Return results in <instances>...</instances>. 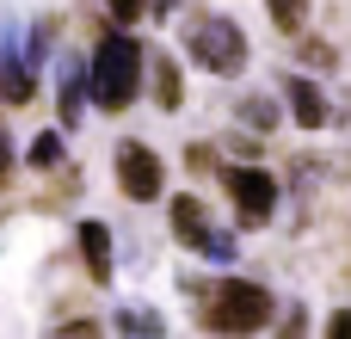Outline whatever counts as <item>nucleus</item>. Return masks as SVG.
Here are the masks:
<instances>
[{
  "mask_svg": "<svg viewBox=\"0 0 351 339\" xmlns=\"http://www.w3.org/2000/svg\"><path fill=\"white\" fill-rule=\"evenodd\" d=\"M148 74H154V105L173 111V105H179V62H173V56H154Z\"/></svg>",
  "mask_w": 351,
  "mask_h": 339,
  "instance_id": "obj_11",
  "label": "nucleus"
},
{
  "mask_svg": "<svg viewBox=\"0 0 351 339\" xmlns=\"http://www.w3.org/2000/svg\"><path fill=\"white\" fill-rule=\"evenodd\" d=\"M93 80H86V62H74V56H62L56 62V93H62V124H80V93H86Z\"/></svg>",
  "mask_w": 351,
  "mask_h": 339,
  "instance_id": "obj_9",
  "label": "nucleus"
},
{
  "mask_svg": "<svg viewBox=\"0 0 351 339\" xmlns=\"http://www.w3.org/2000/svg\"><path fill=\"white\" fill-rule=\"evenodd\" d=\"M265 6H271V25L296 37V31L308 25V6H315V0H265Z\"/></svg>",
  "mask_w": 351,
  "mask_h": 339,
  "instance_id": "obj_12",
  "label": "nucleus"
},
{
  "mask_svg": "<svg viewBox=\"0 0 351 339\" xmlns=\"http://www.w3.org/2000/svg\"><path fill=\"white\" fill-rule=\"evenodd\" d=\"M142 68H148L142 43H136L130 31L105 25V31H99V49H93V68H86L93 105H99V111H130V105L142 99Z\"/></svg>",
  "mask_w": 351,
  "mask_h": 339,
  "instance_id": "obj_1",
  "label": "nucleus"
},
{
  "mask_svg": "<svg viewBox=\"0 0 351 339\" xmlns=\"http://www.w3.org/2000/svg\"><path fill=\"white\" fill-rule=\"evenodd\" d=\"M204 327L210 334H265L271 327V290L247 278H222L204 290Z\"/></svg>",
  "mask_w": 351,
  "mask_h": 339,
  "instance_id": "obj_2",
  "label": "nucleus"
},
{
  "mask_svg": "<svg viewBox=\"0 0 351 339\" xmlns=\"http://www.w3.org/2000/svg\"><path fill=\"white\" fill-rule=\"evenodd\" d=\"M327 334H333V339H351V315H333V321H327Z\"/></svg>",
  "mask_w": 351,
  "mask_h": 339,
  "instance_id": "obj_22",
  "label": "nucleus"
},
{
  "mask_svg": "<svg viewBox=\"0 0 351 339\" xmlns=\"http://www.w3.org/2000/svg\"><path fill=\"white\" fill-rule=\"evenodd\" d=\"M56 334L62 339H86V334H99V321H56Z\"/></svg>",
  "mask_w": 351,
  "mask_h": 339,
  "instance_id": "obj_18",
  "label": "nucleus"
},
{
  "mask_svg": "<svg viewBox=\"0 0 351 339\" xmlns=\"http://www.w3.org/2000/svg\"><path fill=\"white\" fill-rule=\"evenodd\" d=\"M117 185H123V198H136V204L160 198V185H167L160 154H154L148 142H117Z\"/></svg>",
  "mask_w": 351,
  "mask_h": 339,
  "instance_id": "obj_5",
  "label": "nucleus"
},
{
  "mask_svg": "<svg viewBox=\"0 0 351 339\" xmlns=\"http://www.w3.org/2000/svg\"><path fill=\"white\" fill-rule=\"evenodd\" d=\"M284 105H290V117H296L302 130H321V124H333V111H327V93H321L315 80H302V74H290V80H284Z\"/></svg>",
  "mask_w": 351,
  "mask_h": 339,
  "instance_id": "obj_8",
  "label": "nucleus"
},
{
  "mask_svg": "<svg viewBox=\"0 0 351 339\" xmlns=\"http://www.w3.org/2000/svg\"><path fill=\"white\" fill-rule=\"evenodd\" d=\"M302 62H315V68H333V49H327V43H302Z\"/></svg>",
  "mask_w": 351,
  "mask_h": 339,
  "instance_id": "obj_19",
  "label": "nucleus"
},
{
  "mask_svg": "<svg viewBox=\"0 0 351 339\" xmlns=\"http://www.w3.org/2000/svg\"><path fill=\"white\" fill-rule=\"evenodd\" d=\"M185 167H191V173H210V167H216V148L191 142V148H185Z\"/></svg>",
  "mask_w": 351,
  "mask_h": 339,
  "instance_id": "obj_17",
  "label": "nucleus"
},
{
  "mask_svg": "<svg viewBox=\"0 0 351 339\" xmlns=\"http://www.w3.org/2000/svg\"><path fill=\"white\" fill-rule=\"evenodd\" d=\"M228 198H234L247 229H265L271 210H278V179L265 167H228Z\"/></svg>",
  "mask_w": 351,
  "mask_h": 339,
  "instance_id": "obj_4",
  "label": "nucleus"
},
{
  "mask_svg": "<svg viewBox=\"0 0 351 339\" xmlns=\"http://www.w3.org/2000/svg\"><path fill=\"white\" fill-rule=\"evenodd\" d=\"M173 235L185 241V247H204L210 259H234V241L228 235H216L210 229V210H204V198H173Z\"/></svg>",
  "mask_w": 351,
  "mask_h": 339,
  "instance_id": "obj_6",
  "label": "nucleus"
},
{
  "mask_svg": "<svg viewBox=\"0 0 351 339\" xmlns=\"http://www.w3.org/2000/svg\"><path fill=\"white\" fill-rule=\"evenodd\" d=\"M142 6H148V0H111V12H117V19H142Z\"/></svg>",
  "mask_w": 351,
  "mask_h": 339,
  "instance_id": "obj_20",
  "label": "nucleus"
},
{
  "mask_svg": "<svg viewBox=\"0 0 351 339\" xmlns=\"http://www.w3.org/2000/svg\"><path fill=\"white\" fill-rule=\"evenodd\" d=\"M185 49L197 56V68H210V74H241L247 68V31L234 25V19H222V12H191L185 19Z\"/></svg>",
  "mask_w": 351,
  "mask_h": 339,
  "instance_id": "obj_3",
  "label": "nucleus"
},
{
  "mask_svg": "<svg viewBox=\"0 0 351 339\" xmlns=\"http://www.w3.org/2000/svg\"><path fill=\"white\" fill-rule=\"evenodd\" d=\"M25 56H31V68H43V56H49V25H37V31H31Z\"/></svg>",
  "mask_w": 351,
  "mask_h": 339,
  "instance_id": "obj_16",
  "label": "nucleus"
},
{
  "mask_svg": "<svg viewBox=\"0 0 351 339\" xmlns=\"http://www.w3.org/2000/svg\"><path fill=\"white\" fill-rule=\"evenodd\" d=\"M241 117H247L253 130H271V124H278V111H271V99H247V105H241Z\"/></svg>",
  "mask_w": 351,
  "mask_h": 339,
  "instance_id": "obj_15",
  "label": "nucleus"
},
{
  "mask_svg": "<svg viewBox=\"0 0 351 339\" xmlns=\"http://www.w3.org/2000/svg\"><path fill=\"white\" fill-rule=\"evenodd\" d=\"M167 6H173V0H148V12H167Z\"/></svg>",
  "mask_w": 351,
  "mask_h": 339,
  "instance_id": "obj_23",
  "label": "nucleus"
},
{
  "mask_svg": "<svg viewBox=\"0 0 351 339\" xmlns=\"http://www.w3.org/2000/svg\"><path fill=\"white\" fill-rule=\"evenodd\" d=\"M80 253H86V272L105 284L111 278V235H105V222H80Z\"/></svg>",
  "mask_w": 351,
  "mask_h": 339,
  "instance_id": "obj_10",
  "label": "nucleus"
},
{
  "mask_svg": "<svg viewBox=\"0 0 351 339\" xmlns=\"http://www.w3.org/2000/svg\"><path fill=\"white\" fill-rule=\"evenodd\" d=\"M31 167H62V136H56V130H43V136L31 142Z\"/></svg>",
  "mask_w": 351,
  "mask_h": 339,
  "instance_id": "obj_14",
  "label": "nucleus"
},
{
  "mask_svg": "<svg viewBox=\"0 0 351 339\" xmlns=\"http://www.w3.org/2000/svg\"><path fill=\"white\" fill-rule=\"evenodd\" d=\"M117 334H167L160 327V315H142V309H117V321H111Z\"/></svg>",
  "mask_w": 351,
  "mask_h": 339,
  "instance_id": "obj_13",
  "label": "nucleus"
},
{
  "mask_svg": "<svg viewBox=\"0 0 351 339\" xmlns=\"http://www.w3.org/2000/svg\"><path fill=\"white\" fill-rule=\"evenodd\" d=\"M37 93V68L25 49H12V37H0V105H25Z\"/></svg>",
  "mask_w": 351,
  "mask_h": 339,
  "instance_id": "obj_7",
  "label": "nucleus"
},
{
  "mask_svg": "<svg viewBox=\"0 0 351 339\" xmlns=\"http://www.w3.org/2000/svg\"><path fill=\"white\" fill-rule=\"evenodd\" d=\"M12 179V148H6V130H0V185Z\"/></svg>",
  "mask_w": 351,
  "mask_h": 339,
  "instance_id": "obj_21",
  "label": "nucleus"
}]
</instances>
